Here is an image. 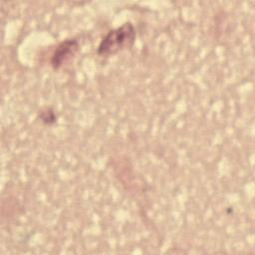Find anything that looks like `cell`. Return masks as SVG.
Wrapping results in <instances>:
<instances>
[{"instance_id": "cell-3", "label": "cell", "mask_w": 255, "mask_h": 255, "mask_svg": "<svg viewBox=\"0 0 255 255\" xmlns=\"http://www.w3.org/2000/svg\"><path fill=\"white\" fill-rule=\"evenodd\" d=\"M48 113H49V111H48V110H47L46 112H42V115H41V119H42V121L47 123V121H48L47 119H49V124H50V123H54V122H55V120H56L55 115L53 114V112H51V113H50V115H48Z\"/></svg>"}, {"instance_id": "cell-2", "label": "cell", "mask_w": 255, "mask_h": 255, "mask_svg": "<svg viewBox=\"0 0 255 255\" xmlns=\"http://www.w3.org/2000/svg\"><path fill=\"white\" fill-rule=\"evenodd\" d=\"M79 43L75 39H68L60 43L54 51L51 59V65L54 69H59L69 61L78 51Z\"/></svg>"}, {"instance_id": "cell-1", "label": "cell", "mask_w": 255, "mask_h": 255, "mask_svg": "<svg viewBox=\"0 0 255 255\" xmlns=\"http://www.w3.org/2000/svg\"><path fill=\"white\" fill-rule=\"evenodd\" d=\"M135 40V29L130 22L123 24L121 27L111 30L101 41L98 47L99 56H111L118 52L129 48Z\"/></svg>"}]
</instances>
